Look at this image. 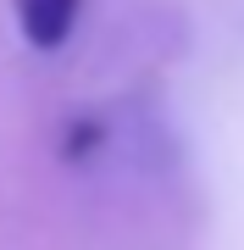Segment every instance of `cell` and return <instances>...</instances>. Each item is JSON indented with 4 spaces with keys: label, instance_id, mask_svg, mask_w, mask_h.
I'll use <instances>...</instances> for the list:
<instances>
[{
    "label": "cell",
    "instance_id": "cell-1",
    "mask_svg": "<svg viewBox=\"0 0 244 250\" xmlns=\"http://www.w3.org/2000/svg\"><path fill=\"white\" fill-rule=\"evenodd\" d=\"M11 6H17V28H22L28 45L34 50H56L78 28L83 0H11Z\"/></svg>",
    "mask_w": 244,
    "mask_h": 250
}]
</instances>
